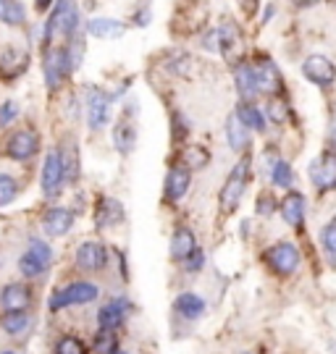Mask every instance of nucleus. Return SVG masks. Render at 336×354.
I'll return each mask as SVG.
<instances>
[{"mask_svg":"<svg viewBox=\"0 0 336 354\" xmlns=\"http://www.w3.org/2000/svg\"><path fill=\"white\" fill-rule=\"evenodd\" d=\"M249 165H252V158L245 152L242 160H239V163L231 168V174L226 176L224 187H221V194H218V205H221L224 213H234L237 205L242 203L245 189H247V181H249Z\"/></svg>","mask_w":336,"mask_h":354,"instance_id":"f257e3e1","label":"nucleus"},{"mask_svg":"<svg viewBox=\"0 0 336 354\" xmlns=\"http://www.w3.org/2000/svg\"><path fill=\"white\" fill-rule=\"evenodd\" d=\"M100 297V289L92 281H71L61 289H55L50 294L48 307L50 313H61L66 307H79V304H89Z\"/></svg>","mask_w":336,"mask_h":354,"instance_id":"f03ea898","label":"nucleus"},{"mask_svg":"<svg viewBox=\"0 0 336 354\" xmlns=\"http://www.w3.org/2000/svg\"><path fill=\"white\" fill-rule=\"evenodd\" d=\"M74 71V58L69 48H48L42 53V74L48 82V89L55 92Z\"/></svg>","mask_w":336,"mask_h":354,"instance_id":"7ed1b4c3","label":"nucleus"},{"mask_svg":"<svg viewBox=\"0 0 336 354\" xmlns=\"http://www.w3.org/2000/svg\"><path fill=\"white\" fill-rule=\"evenodd\" d=\"M263 263L268 266L271 273L281 276V279L294 276L299 268L297 244H292V241H276V244H271V247L263 252Z\"/></svg>","mask_w":336,"mask_h":354,"instance_id":"20e7f679","label":"nucleus"},{"mask_svg":"<svg viewBox=\"0 0 336 354\" xmlns=\"http://www.w3.org/2000/svg\"><path fill=\"white\" fill-rule=\"evenodd\" d=\"M116 100V95L105 92L100 87H87L85 95V105H87V124L92 131H100L111 121V102Z\"/></svg>","mask_w":336,"mask_h":354,"instance_id":"39448f33","label":"nucleus"},{"mask_svg":"<svg viewBox=\"0 0 336 354\" xmlns=\"http://www.w3.org/2000/svg\"><path fill=\"white\" fill-rule=\"evenodd\" d=\"M66 176H63V165L58 158V150H50L45 155V163H42V174H39V187H42V197L45 200H55L61 194V187Z\"/></svg>","mask_w":336,"mask_h":354,"instance_id":"423d86ee","label":"nucleus"},{"mask_svg":"<svg viewBox=\"0 0 336 354\" xmlns=\"http://www.w3.org/2000/svg\"><path fill=\"white\" fill-rule=\"evenodd\" d=\"M302 74L310 84L326 89L336 82V66L326 55H308L305 64H302Z\"/></svg>","mask_w":336,"mask_h":354,"instance_id":"0eeeda50","label":"nucleus"},{"mask_svg":"<svg viewBox=\"0 0 336 354\" xmlns=\"http://www.w3.org/2000/svg\"><path fill=\"white\" fill-rule=\"evenodd\" d=\"M74 263L85 273H100L103 268L108 266V250L103 244H98V241H82L76 247Z\"/></svg>","mask_w":336,"mask_h":354,"instance_id":"6e6552de","label":"nucleus"},{"mask_svg":"<svg viewBox=\"0 0 336 354\" xmlns=\"http://www.w3.org/2000/svg\"><path fill=\"white\" fill-rule=\"evenodd\" d=\"M39 150V140L35 131H29V129H21V131H13L8 142H6V155L11 158V160H29V158H35Z\"/></svg>","mask_w":336,"mask_h":354,"instance_id":"1a4fd4ad","label":"nucleus"},{"mask_svg":"<svg viewBox=\"0 0 336 354\" xmlns=\"http://www.w3.org/2000/svg\"><path fill=\"white\" fill-rule=\"evenodd\" d=\"M310 178L318 192L336 189V150H324V155L310 165Z\"/></svg>","mask_w":336,"mask_h":354,"instance_id":"9d476101","label":"nucleus"},{"mask_svg":"<svg viewBox=\"0 0 336 354\" xmlns=\"http://www.w3.org/2000/svg\"><path fill=\"white\" fill-rule=\"evenodd\" d=\"M278 210H281V218L287 221V226L302 231L305 218H308V200H305V194L289 189L287 194H284L281 205H278Z\"/></svg>","mask_w":336,"mask_h":354,"instance_id":"9b49d317","label":"nucleus"},{"mask_svg":"<svg viewBox=\"0 0 336 354\" xmlns=\"http://www.w3.org/2000/svg\"><path fill=\"white\" fill-rule=\"evenodd\" d=\"M32 304V289L26 283H8L0 289V310L3 313H26Z\"/></svg>","mask_w":336,"mask_h":354,"instance_id":"f8f14e48","label":"nucleus"},{"mask_svg":"<svg viewBox=\"0 0 336 354\" xmlns=\"http://www.w3.org/2000/svg\"><path fill=\"white\" fill-rule=\"evenodd\" d=\"M192 187V171L184 168V165H174L168 174H166V181H163V194L168 203H179L184 194Z\"/></svg>","mask_w":336,"mask_h":354,"instance_id":"ddd939ff","label":"nucleus"},{"mask_svg":"<svg viewBox=\"0 0 336 354\" xmlns=\"http://www.w3.org/2000/svg\"><path fill=\"white\" fill-rule=\"evenodd\" d=\"M124 218H126L124 205L118 203V200H113V197H100L98 207H95V226H98L100 231L124 223Z\"/></svg>","mask_w":336,"mask_h":354,"instance_id":"4468645a","label":"nucleus"},{"mask_svg":"<svg viewBox=\"0 0 336 354\" xmlns=\"http://www.w3.org/2000/svg\"><path fill=\"white\" fill-rule=\"evenodd\" d=\"M234 82H237V92L242 100H252L255 95H260V84H258V71L252 64H234Z\"/></svg>","mask_w":336,"mask_h":354,"instance_id":"2eb2a0df","label":"nucleus"},{"mask_svg":"<svg viewBox=\"0 0 336 354\" xmlns=\"http://www.w3.org/2000/svg\"><path fill=\"white\" fill-rule=\"evenodd\" d=\"M174 313L182 320L195 323V320H200V317L205 315V299L200 294H195V291H182L174 299Z\"/></svg>","mask_w":336,"mask_h":354,"instance_id":"dca6fc26","label":"nucleus"},{"mask_svg":"<svg viewBox=\"0 0 336 354\" xmlns=\"http://www.w3.org/2000/svg\"><path fill=\"white\" fill-rule=\"evenodd\" d=\"M29 66V55L24 50H16V48H8L0 55V79L6 82H13L26 71Z\"/></svg>","mask_w":336,"mask_h":354,"instance_id":"f3484780","label":"nucleus"},{"mask_svg":"<svg viewBox=\"0 0 336 354\" xmlns=\"http://www.w3.org/2000/svg\"><path fill=\"white\" fill-rule=\"evenodd\" d=\"M42 226H45V234H50V236H66L74 226V213L69 207H50L42 218Z\"/></svg>","mask_w":336,"mask_h":354,"instance_id":"a211bd4d","label":"nucleus"},{"mask_svg":"<svg viewBox=\"0 0 336 354\" xmlns=\"http://www.w3.org/2000/svg\"><path fill=\"white\" fill-rule=\"evenodd\" d=\"M195 250H197L195 231L187 226H176L174 236H171V260H174V263H184Z\"/></svg>","mask_w":336,"mask_h":354,"instance_id":"6ab92c4d","label":"nucleus"},{"mask_svg":"<svg viewBox=\"0 0 336 354\" xmlns=\"http://www.w3.org/2000/svg\"><path fill=\"white\" fill-rule=\"evenodd\" d=\"M126 320V302L124 299H111L98 310V326L103 330H118Z\"/></svg>","mask_w":336,"mask_h":354,"instance_id":"aec40b11","label":"nucleus"},{"mask_svg":"<svg viewBox=\"0 0 336 354\" xmlns=\"http://www.w3.org/2000/svg\"><path fill=\"white\" fill-rule=\"evenodd\" d=\"M255 71H258V84H260V92H265V95H278V92H281L284 82H281V74H278V68H276L274 61L260 58V64L255 66Z\"/></svg>","mask_w":336,"mask_h":354,"instance_id":"412c9836","label":"nucleus"},{"mask_svg":"<svg viewBox=\"0 0 336 354\" xmlns=\"http://www.w3.org/2000/svg\"><path fill=\"white\" fill-rule=\"evenodd\" d=\"M32 326H35V317H32L29 310L26 313H3L0 315V328L6 330L8 336H13V339L26 336L32 330Z\"/></svg>","mask_w":336,"mask_h":354,"instance_id":"4be33fe9","label":"nucleus"},{"mask_svg":"<svg viewBox=\"0 0 336 354\" xmlns=\"http://www.w3.org/2000/svg\"><path fill=\"white\" fill-rule=\"evenodd\" d=\"M234 113H237V118L249 129V131H265V127H268V118H265V113H263L255 102L242 100Z\"/></svg>","mask_w":336,"mask_h":354,"instance_id":"5701e85b","label":"nucleus"},{"mask_svg":"<svg viewBox=\"0 0 336 354\" xmlns=\"http://www.w3.org/2000/svg\"><path fill=\"white\" fill-rule=\"evenodd\" d=\"M113 145L121 155H129L137 145V129L129 118H121L116 127H113Z\"/></svg>","mask_w":336,"mask_h":354,"instance_id":"b1692460","label":"nucleus"},{"mask_svg":"<svg viewBox=\"0 0 336 354\" xmlns=\"http://www.w3.org/2000/svg\"><path fill=\"white\" fill-rule=\"evenodd\" d=\"M226 140H229V147L237 152H245L249 147V129L239 121L237 113L226 118Z\"/></svg>","mask_w":336,"mask_h":354,"instance_id":"393cba45","label":"nucleus"},{"mask_svg":"<svg viewBox=\"0 0 336 354\" xmlns=\"http://www.w3.org/2000/svg\"><path fill=\"white\" fill-rule=\"evenodd\" d=\"M87 32L98 39H116L126 32V24L116 21V19H103V16H98V19H89Z\"/></svg>","mask_w":336,"mask_h":354,"instance_id":"a878e982","label":"nucleus"},{"mask_svg":"<svg viewBox=\"0 0 336 354\" xmlns=\"http://www.w3.org/2000/svg\"><path fill=\"white\" fill-rule=\"evenodd\" d=\"M58 158H61L63 176H66V181H79V150H76L74 142L71 140L61 142V147H58Z\"/></svg>","mask_w":336,"mask_h":354,"instance_id":"bb28decb","label":"nucleus"},{"mask_svg":"<svg viewBox=\"0 0 336 354\" xmlns=\"http://www.w3.org/2000/svg\"><path fill=\"white\" fill-rule=\"evenodd\" d=\"M211 163V152L205 145H187L182 150V165L189 168V171H197V168H205Z\"/></svg>","mask_w":336,"mask_h":354,"instance_id":"cd10ccee","label":"nucleus"},{"mask_svg":"<svg viewBox=\"0 0 336 354\" xmlns=\"http://www.w3.org/2000/svg\"><path fill=\"white\" fill-rule=\"evenodd\" d=\"M0 21L11 26H21L24 19V6L19 0H0Z\"/></svg>","mask_w":336,"mask_h":354,"instance_id":"c85d7f7f","label":"nucleus"},{"mask_svg":"<svg viewBox=\"0 0 336 354\" xmlns=\"http://www.w3.org/2000/svg\"><path fill=\"white\" fill-rule=\"evenodd\" d=\"M19 270H21V276H24V279H39V276L48 270V266H45L42 260H37L35 254L26 250V252L21 254V260H19Z\"/></svg>","mask_w":336,"mask_h":354,"instance_id":"c756f323","label":"nucleus"},{"mask_svg":"<svg viewBox=\"0 0 336 354\" xmlns=\"http://www.w3.org/2000/svg\"><path fill=\"white\" fill-rule=\"evenodd\" d=\"M271 181H274V187L278 189H292V184H294V171H292V165L287 160H278L274 165V171H271Z\"/></svg>","mask_w":336,"mask_h":354,"instance_id":"7c9ffc66","label":"nucleus"},{"mask_svg":"<svg viewBox=\"0 0 336 354\" xmlns=\"http://www.w3.org/2000/svg\"><path fill=\"white\" fill-rule=\"evenodd\" d=\"M55 354H89V349L79 336L66 333V336H61V339L55 342Z\"/></svg>","mask_w":336,"mask_h":354,"instance_id":"2f4dec72","label":"nucleus"},{"mask_svg":"<svg viewBox=\"0 0 336 354\" xmlns=\"http://www.w3.org/2000/svg\"><path fill=\"white\" fill-rule=\"evenodd\" d=\"M218 35H221V53H224L226 58H231L234 48L239 45V29L231 24V21H226V24L218 29Z\"/></svg>","mask_w":336,"mask_h":354,"instance_id":"473e14b6","label":"nucleus"},{"mask_svg":"<svg viewBox=\"0 0 336 354\" xmlns=\"http://www.w3.org/2000/svg\"><path fill=\"white\" fill-rule=\"evenodd\" d=\"M321 244H324V252L328 257V263L336 266V218L324 226V231H321Z\"/></svg>","mask_w":336,"mask_h":354,"instance_id":"72a5a7b5","label":"nucleus"},{"mask_svg":"<svg viewBox=\"0 0 336 354\" xmlns=\"http://www.w3.org/2000/svg\"><path fill=\"white\" fill-rule=\"evenodd\" d=\"M92 349H95V354H113V352H116V349H118L116 330H103V328H100L98 333H95Z\"/></svg>","mask_w":336,"mask_h":354,"instance_id":"f704fd0d","label":"nucleus"},{"mask_svg":"<svg viewBox=\"0 0 336 354\" xmlns=\"http://www.w3.org/2000/svg\"><path fill=\"white\" fill-rule=\"evenodd\" d=\"M16 197H19V181L8 174H0V207L11 205Z\"/></svg>","mask_w":336,"mask_h":354,"instance_id":"c9c22d12","label":"nucleus"},{"mask_svg":"<svg viewBox=\"0 0 336 354\" xmlns=\"http://www.w3.org/2000/svg\"><path fill=\"white\" fill-rule=\"evenodd\" d=\"M268 118L274 121V124H278V127H284L289 118V108L284 100H278V97H271V102H268Z\"/></svg>","mask_w":336,"mask_h":354,"instance_id":"e433bc0d","label":"nucleus"},{"mask_svg":"<svg viewBox=\"0 0 336 354\" xmlns=\"http://www.w3.org/2000/svg\"><path fill=\"white\" fill-rule=\"evenodd\" d=\"M281 203H276L274 194L271 192H260V197H258V205H255V213L263 215V218H268V215L276 213V207Z\"/></svg>","mask_w":336,"mask_h":354,"instance_id":"4c0bfd02","label":"nucleus"},{"mask_svg":"<svg viewBox=\"0 0 336 354\" xmlns=\"http://www.w3.org/2000/svg\"><path fill=\"white\" fill-rule=\"evenodd\" d=\"M29 252H32L35 257H37V260H42V263L50 268V263H53V250H50L48 241L32 239V241H29Z\"/></svg>","mask_w":336,"mask_h":354,"instance_id":"58836bf2","label":"nucleus"},{"mask_svg":"<svg viewBox=\"0 0 336 354\" xmlns=\"http://www.w3.org/2000/svg\"><path fill=\"white\" fill-rule=\"evenodd\" d=\"M16 115H19V105L13 100H6L0 102V127H11L13 121H16Z\"/></svg>","mask_w":336,"mask_h":354,"instance_id":"ea45409f","label":"nucleus"},{"mask_svg":"<svg viewBox=\"0 0 336 354\" xmlns=\"http://www.w3.org/2000/svg\"><path fill=\"white\" fill-rule=\"evenodd\" d=\"M182 266H184V270H187V273H200V270L205 268V252H202V250L197 247V250L189 254V257L184 260V263H182Z\"/></svg>","mask_w":336,"mask_h":354,"instance_id":"a19ab883","label":"nucleus"},{"mask_svg":"<svg viewBox=\"0 0 336 354\" xmlns=\"http://www.w3.org/2000/svg\"><path fill=\"white\" fill-rule=\"evenodd\" d=\"M171 121H174V124H171V127H174V140L182 142L184 137H187V131H189L187 118H184L182 113H174V115H171Z\"/></svg>","mask_w":336,"mask_h":354,"instance_id":"79ce46f5","label":"nucleus"},{"mask_svg":"<svg viewBox=\"0 0 336 354\" xmlns=\"http://www.w3.org/2000/svg\"><path fill=\"white\" fill-rule=\"evenodd\" d=\"M202 48L211 53H221V35H218V29H211V32L202 37Z\"/></svg>","mask_w":336,"mask_h":354,"instance_id":"37998d69","label":"nucleus"},{"mask_svg":"<svg viewBox=\"0 0 336 354\" xmlns=\"http://www.w3.org/2000/svg\"><path fill=\"white\" fill-rule=\"evenodd\" d=\"M134 24H139V26L150 24V11H142V13H137V19H134Z\"/></svg>","mask_w":336,"mask_h":354,"instance_id":"c03bdc74","label":"nucleus"},{"mask_svg":"<svg viewBox=\"0 0 336 354\" xmlns=\"http://www.w3.org/2000/svg\"><path fill=\"white\" fill-rule=\"evenodd\" d=\"M50 3H53V0H37V11H48Z\"/></svg>","mask_w":336,"mask_h":354,"instance_id":"a18cd8bd","label":"nucleus"},{"mask_svg":"<svg viewBox=\"0 0 336 354\" xmlns=\"http://www.w3.org/2000/svg\"><path fill=\"white\" fill-rule=\"evenodd\" d=\"M328 145H331L328 150H336V127L331 129V137H328Z\"/></svg>","mask_w":336,"mask_h":354,"instance_id":"49530a36","label":"nucleus"},{"mask_svg":"<svg viewBox=\"0 0 336 354\" xmlns=\"http://www.w3.org/2000/svg\"><path fill=\"white\" fill-rule=\"evenodd\" d=\"M0 354H19V352H13V349H6V352H0Z\"/></svg>","mask_w":336,"mask_h":354,"instance_id":"de8ad7c7","label":"nucleus"},{"mask_svg":"<svg viewBox=\"0 0 336 354\" xmlns=\"http://www.w3.org/2000/svg\"><path fill=\"white\" fill-rule=\"evenodd\" d=\"M113 354H129V352H124V349H116Z\"/></svg>","mask_w":336,"mask_h":354,"instance_id":"09e8293b","label":"nucleus"},{"mask_svg":"<svg viewBox=\"0 0 336 354\" xmlns=\"http://www.w3.org/2000/svg\"><path fill=\"white\" fill-rule=\"evenodd\" d=\"M242 354H258V352H242Z\"/></svg>","mask_w":336,"mask_h":354,"instance_id":"8fccbe9b","label":"nucleus"}]
</instances>
